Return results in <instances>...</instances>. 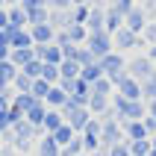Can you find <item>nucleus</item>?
I'll list each match as a JSON object with an SVG mask.
<instances>
[{"mask_svg": "<svg viewBox=\"0 0 156 156\" xmlns=\"http://www.w3.org/2000/svg\"><path fill=\"white\" fill-rule=\"evenodd\" d=\"M112 109L118 115V124H127V121H144L147 115V106L144 100H124L118 91L112 94Z\"/></svg>", "mask_w": 156, "mask_h": 156, "instance_id": "obj_1", "label": "nucleus"}, {"mask_svg": "<svg viewBox=\"0 0 156 156\" xmlns=\"http://www.w3.org/2000/svg\"><path fill=\"white\" fill-rule=\"evenodd\" d=\"M86 47H88V50H91V53L97 56V62L103 59L106 53H112V50H115L112 35L106 33V30H103V33H88V41H86Z\"/></svg>", "mask_w": 156, "mask_h": 156, "instance_id": "obj_2", "label": "nucleus"}, {"mask_svg": "<svg viewBox=\"0 0 156 156\" xmlns=\"http://www.w3.org/2000/svg\"><path fill=\"white\" fill-rule=\"evenodd\" d=\"M153 62H150V56H136V59L127 62V77L139 80V83H144L147 77H153Z\"/></svg>", "mask_w": 156, "mask_h": 156, "instance_id": "obj_3", "label": "nucleus"}, {"mask_svg": "<svg viewBox=\"0 0 156 156\" xmlns=\"http://www.w3.org/2000/svg\"><path fill=\"white\" fill-rule=\"evenodd\" d=\"M112 44H115V50L121 53V50H130V47H144V38L136 35V33H130L127 27H121V30L112 35Z\"/></svg>", "mask_w": 156, "mask_h": 156, "instance_id": "obj_4", "label": "nucleus"}, {"mask_svg": "<svg viewBox=\"0 0 156 156\" xmlns=\"http://www.w3.org/2000/svg\"><path fill=\"white\" fill-rule=\"evenodd\" d=\"M30 35H33V44H53L56 30L50 24H35V27H30Z\"/></svg>", "mask_w": 156, "mask_h": 156, "instance_id": "obj_5", "label": "nucleus"}, {"mask_svg": "<svg viewBox=\"0 0 156 156\" xmlns=\"http://www.w3.org/2000/svg\"><path fill=\"white\" fill-rule=\"evenodd\" d=\"M124 127V139L127 141H141V139H150L147 130H144V121H127L121 124Z\"/></svg>", "mask_w": 156, "mask_h": 156, "instance_id": "obj_6", "label": "nucleus"}, {"mask_svg": "<svg viewBox=\"0 0 156 156\" xmlns=\"http://www.w3.org/2000/svg\"><path fill=\"white\" fill-rule=\"evenodd\" d=\"M118 94H121L124 100H141V83L133 80V77H127L121 86H118Z\"/></svg>", "mask_w": 156, "mask_h": 156, "instance_id": "obj_7", "label": "nucleus"}, {"mask_svg": "<svg viewBox=\"0 0 156 156\" xmlns=\"http://www.w3.org/2000/svg\"><path fill=\"white\" fill-rule=\"evenodd\" d=\"M124 27H127V30H130V33H136V35H139L141 30H144V27H147V15H144V12H141V9H133L130 15L124 18Z\"/></svg>", "mask_w": 156, "mask_h": 156, "instance_id": "obj_8", "label": "nucleus"}, {"mask_svg": "<svg viewBox=\"0 0 156 156\" xmlns=\"http://www.w3.org/2000/svg\"><path fill=\"white\" fill-rule=\"evenodd\" d=\"M103 27H106V9H94L91 6L88 21H86V30L88 33H103Z\"/></svg>", "mask_w": 156, "mask_h": 156, "instance_id": "obj_9", "label": "nucleus"}, {"mask_svg": "<svg viewBox=\"0 0 156 156\" xmlns=\"http://www.w3.org/2000/svg\"><path fill=\"white\" fill-rule=\"evenodd\" d=\"M44 115H47V106H44V100H35V103L27 109L24 118L33 124V127H41V124H44Z\"/></svg>", "mask_w": 156, "mask_h": 156, "instance_id": "obj_10", "label": "nucleus"}, {"mask_svg": "<svg viewBox=\"0 0 156 156\" xmlns=\"http://www.w3.org/2000/svg\"><path fill=\"white\" fill-rule=\"evenodd\" d=\"M109 106H112V97H103V94H91L88 97V112L94 115V118H100Z\"/></svg>", "mask_w": 156, "mask_h": 156, "instance_id": "obj_11", "label": "nucleus"}, {"mask_svg": "<svg viewBox=\"0 0 156 156\" xmlns=\"http://www.w3.org/2000/svg\"><path fill=\"white\" fill-rule=\"evenodd\" d=\"M33 59H35V56H33V47H24V50H12V53H9V62H12L18 71H21V68H27V65H30Z\"/></svg>", "mask_w": 156, "mask_h": 156, "instance_id": "obj_12", "label": "nucleus"}, {"mask_svg": "<svg viewBox=\"0 0 156 156\" xmlns=\"http://www.w3.org/2000/svg\"><path fill=\"white\" fill-rule=\"evenodd\" d=\"M65 100H68V94H65L59 86H53L50 91H47V97H44V106H47V109H62Z\"/></svg>", "mask_w": 156, "mask_h": 156, "instance_id": "obj_13", "label": "nucleus"}, {"mask_svg": "<svg viewBox=\"0 0 156 156\" xmlns=\"http://www.w3.org/2000/svg\"><path fill=\"white\" fill-rule=\"evenodd\" d=\"M65 124V118H62V112L59 109H47V115H44V124H41V130L44 133H56Z\"/></svg>", "mask_w": 156, "mask_h": 156, "instance_id": "obj_14", "label": "nucleus"}, {"mask_svg": "<svg viewBox=\"0 0 156 156\" xmlns=\"http://www.w3.org/2000/svg\"><path fill=\"white\" fill-rule=\"evenodd\" d=\"M35 150H38V156H59L62 153V147L53 141V136H47V133L41 136V141H38V147H35Z\"/></svg>", "mask_w": 156, "mask_h": 156, "instance_id": "obj_15", "label": "nucleus"}, {"mask_svg": "<svg viewBox=\"0 0 156 156\" xmlns=\"http://www.w3.org/2000/svg\"><path fill=\"white\" fill-rule=\"evenodd\" d=\"M68 38H71V44L83 47V44L88 41V30H86V24H71V27H68Z\"/></svg>", "mask_w": 156, "mask_h": 156, "instance_id": "obj_16", "label": "nucleus"}, {"mask_svg": "<svg viewBox=\"0 0 156 156\" xmlns=\"http://www.w3.org/2000/svg\"><path fill=\"white\" fill-rule=\"evenodd\" d=\"M47 136H53V141H56L59 147H65V144H71V141L77 139V133L71 130L68 124H62V127H59V130H56V133H47Z\"/></svg>", "mask_w": 156, "mask_h": 156, "instance_id": "obj_17", "label": "nucleus"}, {"mask_svg": "<svg viewBox=\"0 0 156 156\" xmlns=\"http://www.w3.org/2000/svg\"><path fill=\"white\" fill-rule=\"evenodd\" d=\"M6 15H9V27H15V30H24L27 27V12L21 6H9Z\"/></svg>", "mask_w": 156, "mask_h": 156, "instance_id": "obj_18", "label": "nucleus"}, {"mask_svg": "<svg viewBox=\"0 0 156 156\" xmlns=\"http://www.w3.org/2000/svg\"><path fill=\"white\" fill-rule=\"evenodd\" d=\"M121 27H124V18L118 15L115 9H106V27H103V30H106L109 35H115L118 30H121Z\"/></svg>", "mask_w": 156, "mask_h": 156, "instance_id": "obj_19", "label": "nucleus"}, {"mask_svg": "<svg viewBox=\"0 0 156 156\" xmlns=\"http://www.w3.org/2000/svg\"><path fill=\"white\" fill-rule=\"evenodd\" d=\"M80 71H83V68H80L77 62H71V59H65V62L59 65V74H62V80H77V77H80Z\"/></svg>", "mask_w": 156, "mask_h": 156, "instance_id": "obj_20", "label": "nucleus"}, {"mask_svg": "<svg viewBox=\"0 0 156 156\" xmlns=\"http://www.w3.org/2000/svg\"><path fill=\"white\" fill-rule=\"evenodd\" d=\"M35 103V97L33 94H15V100H12V109L15 112H21V115H27V109Z\"/></svg>", "mask_w": 156, "mask_h": 156, "instance_id": "obj_21", "label": "nucleus"}, {"mask_svg": "<svg viewBox=\"0 0 156 156\" xmlns=\"http://www.w3.org/2000/svg\"><path fill=\"white\" fill-rule=\"evenodd\" d=\"M50 21V9H33V12H27V24L35 27V24H47Z\"/></svg>", "mask_w": 156, "mask_h": 156, "instance_id": "obj_22", "label": "nucleus"}, {"mask_svg": "<svg viewBox=\"0 0 156 156\" xmlns=\"http://www.w3.org/2000/svg\"><path fill=\"white\" fill-rule=\"evenodd\" d=\"M41 80L47 83V86H59V80H62V74H59V65H44V71H41Z\"/></svg>", "mask_w": 156, "mask_h": 156, "instance_id": "obj_23", "label": "nucleus"}, {"mask_svg": "<svg viewBox=\"0 0 156 156\" xmlns=\"http://www.w3.org/2000/svg\"><path fill=\"white\" fill-rule=\"evenodd\" d=\"M12 88H15L18 94H30V88H33V80L27 77L24 71H18V77H15V83H12Z\"/></svg>", "mask_w": 156, "mask_h": 156, "instance_id": "obj_24", "label": "nucleus"}, {"mask_svg": "<svg viewBox=\"0 0 156 156\" xmlns=\"http://www.w3.org/2000/svg\"><path fill=\"white\" fill-rule=\"evenodd\" d=\"M94 62H97V56L88 50L86 44H83V47H77V65H80V68H88V65H94Z\"/></svg>", "mask_w": 156, "mask_h": 156, "instance_id": "obj_25", "label": "nucleus"}, {"mask_svg": "<svg viewBox=\"0 0 156 156\" xmlns=\"http://www.w3.org/2000/svg\"><path fill=\"white\" fill-rule=\"evenodd\" d=\"M141 100H147V103H150V100H156V74L141 83Z\"/></svg>", "mask_w": 156, "mask_h": 156, "instance_id": "obj_26", "label": "nucleus"}, {"mask_svg": "<svg viewBox=\"0 0 156 156\" xmlns=\"http://www.w3.org/2000/svg\"><path fill=\"white\" fill-rule=\"evenodd\" d=\"M112 91H115V86H112V83H109L106 77H100V80L94 83V86H91V94H103V97H112Z\"/></svg>", "mask_w": 156, "mask_h": 156, "instance_id": "obj_27", "label": "nucleus"}, {"mask_svg": "<svg viewBox=\"0 0 156 156\" xmlns=\"http://www.w3.org/2000/svg\"><path fill=\"white\" fill-rule=\"evenodd\" d=\"M109 9H115L121 18H127L133 9H136V3H133V0H112V3H109Z\"/></svg>", "mask_w": 156, "mask_h": 156, "instance_id": "obj_28", "label": "nucleus"}, {"mask_svg": "<svg viewBox=\"0 0 156 156\" xmlns=\"http://www.w3.org/2000/svg\"><path fill=\"white\" fill-rule=\"evenodd\" d=\"M53 86H47V83H44V80H33V88H30V94L35 97V100H44V97H47V91H50Z\"/></svg>", "mask_w": 156, "mask_h": 156, "instance_id": "obj_29", "label": "nucleus"}, {"mask_svg": "<svg viewBox=\"0 0 156 156\" xmlns=\"http://www.w3.org/2000/svg\"><path fill=\"white\" fill-rule=\"evenodd\" d=\"M27 74V77L30 80H41V71H44V62H38V59H33L30 62V65H27V68H21Z\"/></svg>", "mask_w": 156, "mask_h": 156, "instance_id": "obj_30", "label": "nucleus"}, {"mask_svg": "<svg viewBox=\"0 0 156 156\" xmlns=\"http://www.w3.org/2000/svg\"><path fill=\"white\" fill-rule=\"evenodd\" d=\"M80 153H83V136H77V139L71 141V144H65L59 156H80Z\"/></svg>", "mask_w": 156, "mask_h": 156, "instance_id": "obj_31", "label": "nucleus"}, {"mask_svg": "<svg viewBox=\"0 0 156 156\" xmlns=\"http://www.w3.org/2000/svg\"><path fill=\"white\" fill-rule=\"evenodd\" d=\"M100 130H103V121H100V118H91V121L86 124L83 136H94V139H100Z\"/></svg>", "mask_w": 156, "mask_h": 156, "instance_id": "obj_32", "label": "nucleus"}, {"mask_svg": "<svg viewBox=\"0 0 156 156\" xmlns=\"http://www.w3.org/2000/svg\"><path fill=\"white\" fill-rule=\"evenodd\" d=\"M88 12H91V6H74V12H71L74 24H86V21H88Z\"/></svg>", "mask_w": 156, "mask_h": 156, "instance_id": "obj_33", "label": "nucleus"}, {"mask_svg": "<svg viewBox=\"0 0 156 156\" xmlns=\"http://www.w3.org/2000/svg\"><path fill=\"white\" fill-rule=\"evenodd\" d=\"M12 112H9V109H3V112H0V136H3V133L6 130H12Z\"/></svg>", "mask_w": 156, "mask_h": 156, "instance_id": "obj_34", "label": "nucleus"}, {"mask_svg": "<svg viewBox=\"0 0 156 156\" xmlns=\"http://www.w3.org/2000/svg\"><path fill=\"white\" fill-rule=\"evenodd\" d=\"M109 156H130V144H127V141H121V144L109 147Z\"/></svg>", "mask_w": 156, "mask_h": 156, "instance_id": "obj_35", "label": "nucleus"}, {"mask_svg": "<svg viewBox=\"0 0 156 156\" xmlns=\"http://www.w3.org/2000/svg\"><path fill=\"white\" fill-rule=\"evenodd\" d=\"M53 44H59V47H68V44H71L68 30H59V33H56V38H53Z\"/></svg>", "mask_w": 156, "mask_h": 156, "instance_id": "obj_36", "label": "nucleus"}, {"mask_svg": "<svg viewBox=\"0 0 156 156\" xmlns=\"http://www.w3.org/2000/svg\"><path fill=\"white\" fill-rule=\"evenodd\" d=\"M12 147H15L18 153H27V150L33 147V141H30V139H15V144H12Z\"/></svg>", "mask_w": 156, "mask_h": 156, "instance_id": "obj_37", "label": "nucleus"}, {"mask_svg": "<svg viewBox=\"0 0 156 156\" xmlns=\"http://www.w3.org/2000/svg\"><path fill=\"white\" fill-rule=\"evenodd\" d=\"M71 6H74L71 0H50V9H59V12H68Z\"/></svg>", "mask_w": 156, "mask_h": 156, "instance_id": "obj_38", "label": "nucleus"}, {"mask_svg": "<svg viewBox=\"0 0 156 156\" xmlns=\"http://www.w3.org/2000/svg\"><path fill=\"white\" fill-rule=\"evenodd\" d=\"M144 130H147V136H156V118L144 115Z\"/></svg>", "mask_w": 156, "mask_h": 156, "instance_id": "obj_39", "label": "nucleus"}, {"mask_svg": "<svg viewBox=\"0 0 156 156\" xmlns=\"http://www.w3.org/2000/svg\"><path fill=\"white\" fill-rule=\"evenodd\" d=\"M144 41H156V24L144 27Z\"/></svg>", "mask_w": 156, "mask_h": 156, "instance_id": "obj_40", "label": "nucleus"}, {"mask_svg": "<svg viewBox=\"0 0 156 156\" xmlns=\"http://www.w3.org/2000/svg\"><path fill=\"white\" fill-rule=\"evenodd\" d=\"M6 27H9V15H6V9H0V30L6 33Z\"/></svg>", "mask_w": 156, "mask_h": 156, "instance_id": "obj_41", "label": "nucleus"}, {"mask_svg": "<svg viewBox=\"0 0 156 156\" xmlns=\"http://www.w3.org/2000/svg\"><path fill=\"white\" fill-rule=\"evenodd\" d=\"M15 153H18V150L12 147V144H3V147H0V156H15Z\"/></svg>", "mask_w": 156, "mask_h": 156, "instance_id": "obj_42", "label": "nucleus"}, {"mask_svg": "<svg viewBox=\"0 0 156 156\" xmlns=\"http://www.w3.org/2000/svg\"><path fill=\"white\" fill-rule=\"evenodd\" d=\"M91 6L94 9H109V0H91Z\"/></svg>", "mask_w": 156, "mask_h": 156, "instance_id": "obj_43", "label": "nucleus"}, {"mask_svg": "<svg viewBox=\"0 0 156 156\" xmlns=\"http://www.w3.org/2000/svg\"><path fill=\"white\" fill-rule=\"evenodd\" d=\"M147 115H150V118H156V100H150V103H147Z\"/></svg>", "mask_w": 156, "mask_h": 156, "instance_id": "obj_44", "label": "nucleus"}, {"mask_svg": "<svg viewBox=\"0 0 156 156\" xmlns=\"http://www.w3.org/2000/svg\"><path fill=\"white\" fill-rule=\"evenodd\" d=\"M71 3H74V6H88L91 0H71Z\"/></svg>", "mask_w": 156, "mask_h": 156, "instance_id": "obj_45", "label": "nucleus"}, {"mask_svg": "<svg viewBox=\"0 0 156 156\" xmlns=\"http://www.w3.org/2000/svg\"><path fill=\"white\" fill-rule=\"evenodd\" d=\"M147 56H150V62L156 59V44H153V47H150V50H147Z\"/></svg>", "mask_w": 156, "mask_h": 156, "instance_id": "obj_46", "label": "nucleus"}, {"mask_svg": "<svg viewBox=\"0 0 156 156\" xmlns=\"http://www.w3.org/2000/svg\"><path fill=\"white\" fill-rule=\"evenodd\" d=\"M3 3H6V6H15V3H21V0H3Z\"/></svg>", "mask_w": 156, "mask_h": 156, "instance_id": "obj_47", "label": "nucleus"}, {"mask_svg": "<svg viewBox=\"0 0 156 156\" xmlns=\"http://www.w3.org/2000/svg\"><path fill=\"white\" fill-rule=\"evenodd\" d=\"M0 44H6V33L3 30H0Z\"/></svg>", "mask_w": 156, "mask_h": 156, "instance_id": "obj_48", "label": "nucleus"}, {"mask_svg": "<svg viewBox=\"0 0 156 156\" xmlns=\"http://www.w3.org/2000/svg\"><path fill=\"white\" fill-rule=\"evenodd\" d=\"M0 147H3V139H0Z\"/></svg>", "mask_w": 156, "mask_h": 156, "instance_id": "obj_49", "label": "nucleus"}, {"mask_svg": "<svg viewBox=\"0 0 156 156\" xmlns=\"http://www.w3.org/2000/svg\"><path fill=\"white\" fill-rule=\"evenodd\" d=\"M0 9H3V0H0Z\"/></svg>", "mask_w": 156, "mask_h": 156, "instance_id": "obj_50", "label": "nucleus"}, {"mask_svg": "<svg viewBox=\"0 0 156 156\" xmlns=\"http://www.w3.org/2000/svg\"><path fill=\"white\" fill-rule=\"evenodd\" d=\"M80 156H88V153H80Z\"/></svg>", "mask_w": 156, "mask_h": 156, "instance_id": "obj_51", "label": "nucleus"}]
</instances>
